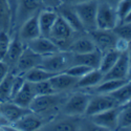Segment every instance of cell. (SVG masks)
<instances>
[{"mask_svg": "<svg viewBox=\"0 0 131 131\" xmlns=\"http://www.w3.org/2000/svg\"><path fill=\"white\" fill-rule=\"evenodd\" d=\"M72 65V52L68 50H59L47 56H43L39 66L50 72L59 73L66 70Z\"/></svg>", "mask_w": 131, "mask_h": 131, "instance_id": "6da1fadb", "label": "cell"}, {"mask_svg": "<svg viewBox=\"0 0 131 131\" xmlns=\"http://www.w3.org/2000/svg\"><path fill=\"white\" fill-rule=\"evenodd\" d=\"M60 92L46 94V95H37L31 104L29 105V110L36 114H45L50 111H53L62 106L67 96H63Z\"/></svg>", "mask_w": 131, "mask_h": 131, "instance_id": "7a4b0ae2", "label": "cell"}, {"mask_svg": "<svg viewBox=\"0 0 131 131\" xmlns=\"http://www.w3.org/2000/svg\"><path fill=\"white\" fill-rule=\"evenodd\" d=\"M97 4H99L97 0H87L75 5H71L77 13L85 30L92 31L96 29Z\"/></svg>", "mask_w": 131, "mask_h": 131, "instance_id": "3957f363", "label": "cell"}, {"mask_svg": "<svg viewBox=\"0 0 131 131\" xmlns=\"http://www.w3.org/2000/svg\"><path fill=\"white\" fill-rule=\"evenodd\" d=\"M90 96L89 93L85 92H74L70 94L62 105V112L71 117L85 114Z\"/></svg>", "mask_w": 131, "mask_h": 131, "instance_id": "277c9868", "label": "cell"}, {"mask_svg": "<svg viewBox=\"0 0 131 131\" xmlns=\"http://www.w3.org/2000/svg\"><path fill=\"white\" fill-rule=\"evenodd\" d=\"M42 6L40 0H17L14 14V26L19 27L24 21L37 15Z\"/></svg>", "mask_w": 131, "mask_h": 131, "instance_id": "5b68a950", "label": "cell"}, {"mask_svg": "<svg viewBox=\"0 0 131 131\" xmlns=\"http://www.w3.org/2000/svg\"><path fill=\"white\" fill-rule=\"evenodd\" d=\"M116 9L108 2H100L96 10V28L99 29H113L118 23Z\"/></svg>", "mask_w": 131, "mask_h": 131, "instance_id": "8992f818", "label": "cell"}, {"mask_svg": "<svg viewBox=\"0 0 131 131\" xmlns=\"http://www.w3.org/2000/svg\"><path fill=\"white\" fill-rule=\"evenodd\" d=\"M73 34V30L68 25V23L65 21L60 15H58L56 21L50 29L48 38L51 39L61 49V45H67V48L69 46V39L71 38Z\"/></svg>", "mask_w": 131, "mask_h": 131, "instance_id": "52a82bcc", "label": "cell"}, {"mask_svg": "<svg viewBox=\"0 0 131 131\" xmlns=\"http://www.w3.org/2000/svg\"><path fill=\"white\" fill-rule=\"evenodd\" d=\"M117 106H121V105L110 94L96 93L95 95L90 96V100L85 111V114H87L88 116H91V115L106 111L108 109H111Z\"/></svg>", "mask_w": 131, "mask_h": 131, "instance_id": "ba28073f", "label": "cell"}, {"mask_svg": "<svg viewBox=\"0 0 131 131\" xmlns=\"http://www.w3.org/2000/svg\"><path fill=\"white\" fill-rule=\"evenodd\" d=\"M122 106H117L111 109H108L106 111L96 113L91 115L92 123L99 128L106 130H115L117 129L118 124V114L121 111Z\"/></svg>", "mask_w": 131, "mask_h": 131, "instance_id": "9c48e42d", "label": "cell"}, {"mask_svg": "<svg viewBox=\"0 0 131 131\" xmlns=\"http://www.w3.org/2000/svg\"><path fill=\"white\" fill-rule=\"evenodd\" d=\"M41 61H42V56L34 52L27 46H25L23 52L21 53L19 60L17 61L16 65L10 71L15 74H23L27 70L39 66Z\"/></svg>", "mask_w": 131, "mask_h": 131, "instance_id": "30bf717a", "label": "cell"}, {"mask_svg": "<svg viewBox=\"0 0 131 131\" xmlns=\"http://www.w3.org/2000/svg\"><path fill=\"white\" fill-rule=\"evenodd\" d=\"M90 32V38L95 44L96 48L105 52L114 48L115 41L117 39L116 35L113 32L112 29H99L96 28Z\"/></svg>", "mask_w": 131, "mask_h": 131, "instance_id": "8fae6325", "label": "cell"}, {"mask_svg": "<svg viewBox=\"0 0 131 131\" xmlns=\"http://www.w3.org/2000/svg\"><path fill=\"white\" fill-rule=\"evenodd\" d=\"M25 45L30 50L40 54L42 57L61 50L59 46L51 39H49L48 37H43V36H40L34 40L28 41L27 43H25Z\"/></svg>", "mask_w": 131, "mask_h": 131, "instance_id": "7c38bea8", "label": "cell"}, {"mask_svg": "<svg viewBox=\"0 0 131 131\" xmlns=\"http://www.w3.org/2000/svg\"><path fill=\"white\" fill-rule=\"evenodd\" d=\"M17 35L20 38V40L24 43H27L30 40H34L40 37L41 32H40V27H39V22H38V14L30 17L26 21H24L18 27Z\"/></svg>", "mask_w": 131, "mask_h": 131, "instance_id": "4fadbf2b", "label": "cell"}, {"mask_svg": "<svg viewBox=\"0 0 131 131\" xmlns=\"http://www.w3.org/2000/svg\"><path fill=\"white\" fill-rule=\"evenodd\" d=\"M79 78L72 77L66 72H59L49 79V83L56 92H65L77 87Z\"/></svg>", "mask_w": 131, "mask_h": 131, "instance_id": "5bb4252c", "label": "cell"}, {"mask_svg": "<svg viewBox=\"0 0 131 131\" xmlns=\"http://www.w3.org/2000/svg\"><path fill=\"white\" fill-rule=\"evenodd\" d=\"M25 46H26L25 43L20 40L18 35L10 38V42H9L7 51L3 58V61L9 66L10 70L14 68V66L16 65L17 61L19 60V58L21 56V53L23 52Z\"/></svg>", "mask_w": 131, "mask_h": 131, "instance_id": "9a60e30c", "label": "cell"}, {"mask_svg": "<svg viewBox=\"0 0 131 131\" xmlns=\"http://www.w3.org/2000/svg\"><path fill=\"white\" fill-rule=\"evenodd\" d=\"M0 112L13 125L20 117H22L23 115L30 112V110L28 108H23V107L15 104L10 100H8V101H4V102L0 103Z\"/></svg>", "mask_w": 131, "mask_h": 131, "instance_id": "2e32d148", "label": "cell"}, {"mask_svg": "<svg viewBox=\"0 0 131 131\" xmlns=\"http://www.w3.org/2000/svg\"><path fill=\"white\" fill-rule=\"evenodd\" d=\"M57 9L53 8H41L40 12L38 13V22L40 27L41 36L43 37H48L50 29L58 17Z\"/></svg>", "mask_w": 131, "mask_h": 131, "instance_id": "e0dca14e", "label": "cell"}, {"mask_svg": "<svg viewBox=\"0 0 131 131\" xmlns=\"http://www.w3.org/2000/svg\"><path fill=\"white\" fill-rule=\"evenodd\" d=\"M44 125L42 117L39 116V114H36L34 112H28L27 114L20 117L18 121H16L13 124V127L16 130L21 131H32L41 129Z\"/></svg>", "mask_w": 131, "mask_h": 131, "instance_id": "ac0fdd59", "label": "cell"}, {"mask_svg": "<svg viewBox=\"0 0 131 131\" xmlns=\"http://www.w3.org/2000/svg\"><path fill=\"white\" fill-rule=\"evenodd\" d=\"M36 96L37 95H36V92L34 89V84L25 80L23 86L21 87L20 90L14 95V97L10 101L23 108L29 109V105L31 104L32 100H34Z\"/></svg>", "mask_w": 131, "mask_h": 131, "instance_id": "d6986e66", "label": "cell"}, {"mask_svg": "<svg viewBox=\"0 0 131 131\" xmlns=\"http://www.w3.org/2000/svg\"><path fill=\"white\" fill-rule=\"evenodd\" d=\"M57 12L68 23V25L71 27V29L73 31L81 32V31L85 30L80 19H79V17H78V15H77V13H75V10L73 9V7L71 5H67V4L62 3L57 8Z\"/></svg>", "mask_w": 131, "mask_h": 131, "instance_id": "ffe728a7", "label": "cell"}, {"mask_svg": "<svg viewBox=\"0 0 131 131\" xmlns=\"http://www.w3.org/2000/svg\"><path fill=\"white\" fill-rule=\"evenodd\" d=\"M129 67V60L127 52H123L119 54V57L115 64L112 66V68L109 70L106 74H104L103 80H109V79H126L127 71Z\"/></svg>", "mask_w": 131, "mask_h": 131, "instance_id": "44dd1931", "label": "cell"}, {"mask_svg": "<svg viewBox=\"0 0 131 131\" xmlns=\"http://www.w3.org/2000/svg\"><path fill=\"white\" fill-rule=\"evenodd\" d=\"M103 52L99 49H95L86 53H72V65L82 64L89 66L91 68H99Z\"/></svg>", "mask_w": 131, "mask_h": 131, "instance_id": "7402d4cb", "label": "cell"}, {"mask_svg": "<svg viewBox=\"0 0 131 131\" xmlns=\"http://www.w3.org/2000/svg\"><path fill=\"white\" fill-rule=\"evenodd\" d=\"M14 26V16L7 0H0V30L10 34Z\"/></svg>", "mask_w": 131, "mask_h": 131, "instance_id": "603a6c76", "label": "cell"}, {"mask_svg": "<svg viewBox=\"0 0 131 131\" xmlns=\"http://www.w3.org/2000/svg\"><path fill=\"white\" fill-rule=\"evenodd\" d=\"M104 74L100 71L99 68H93L85 75L81 77L77 83L78 88H91L96 86L103 81Z\"/></svg>", "mask_w": 131, "mask_h": 131, "instance_id": "cb8c5ba5", "label": "cell"}, {"mask_svg": "<svg viewBox=\"0 0 131 131\" xmlns=\"http://www.w3.org/2000/svg\"><path fill=\"white\" fill-rule=\"evenodd\" d=\"M97 49L91 38H79L70 42V44L67 48L68 51L72 53H86Z\"/></svg>", "mask_w": 131, "mask_h": 131, "instance_id": "d4e9b609", "label": "cell"}, {"mask_svg": "<svg viewBox=\"0 0 131 131\" xmlns=\"http://www.w3.org/2000/svg\"><path fill=\"white\" fill-rule=\"evenodd\" d=\"M128 80L127 79H109L103 80L100 84L94 86V92L95 93H103L109 94L116 89H118L122 85H124Z\"/></svg>", "mask_w": 131, "mask_h": 131, "instance_id": "484cf974", "label": "cell"}, {"mask_svg": "<svg viewBox=\"0 0 131 131\" xmlns=\"http://www.w3.org/2000/svg\"><path fill=\"white\" fill-rule=\"evenodd\" d=\"M54 74H57V73L50 72V71L42 68L40 66H37V67H34V68L27 70L22 75L24 77V79L26 81L31 82V83H37V82H41V81L49 80L51 77H53Z\"/></svg>", "mask_w": 131, "mask_h": 131, "instance_id": "4316f807", "label": "cell"}, {"mask_svg": "<svg viewBox=\"0 0 131 131\" xmlns=\"http://www.w3.org/2000/svg\"><path fill=\"white\" fill-rule=\"evenodd\" d=\"M119 54L121 53H119L118 51H116L114 48L103 52L102 59H101V62H100V66H99V69L103 74H106L112 68V66L117 61Z\"/></svg>", "mask_w": 131, "mask_h": 131, "instance_id": "83f0119b", "label": "cell"}, {"mask_svg": "<svg viewBox=\"0 0 131 131\" xmlns=\"http://www.w3.org/2000/svg\"><path fill=\"white\" fill-rule=\"evenodd\" d=\"M113 99H115L117 101V103L124 106L127 104V102L131 99V81H127L124 85H122L118 89H116L115 91L109 93Z\"/></svg>", "mask_w": 131, "mask_h": 131, "instance_id": "f1b7e54d", "label": "cell"}, {"mask_svg": "<svg viewBox=\"0 0 131 131\" xmlns=\"http://www.w3.org/2000/svg\"><path fill=\"white\" fill-rule=\"evenodd\" d=\"M15 77V73L9 71L6 77L0 82V100L1 102L10 100V92H12V84Z\"/></svg>", "mask_w": 131, "mask_h": 131, "instance_id": "f546056e", "label": "cell"}, {"mask_svg": "<svg viewBox=\"0 0 131 131\" xmlns=\"http://www.w3.org/2000/svg\"><path fill=\"white\" fill-rule=\"evenodd\" d=\"M41 129L44 130H56V131H69V130H78V126L74 122H69L67 119H61L57 122H51L44 124Z\"/></svg>", "mask_w": 131, "mask_h": 131, "instance_id": "4dcf8cb0", "label": "cell"}, {"mask_svg": "<svg viewBox=\"0 0 131 131\" xmlns=\"http://www.w3.org/2000/svg\"><path fill=\"white\" fill-rule=\"evenodd\" d=\"M131 127V107L122 106L118 114V124L117 128H127Z\"/></svg>", "mask_w": 131, "mask_h": 131, "instance_id": "1f68e13d", "label": "cell"}, {"mask_svg": "<svg viewBox=\"0 0 131 131\" xmlns=\"http://www.w3.org/2000/svg\"><path fill=\"white\" fill-rule=\"evenodd\" d=\"M117 38H123L131 42V23L121 22V24H116V26L112 29Z\"/></svg>", "mask_w": 131, "mask_h": 131, "instance_id": "d6a6232c", "label": "cell"}, {"mask_svg": "<svg viewBox=\"0 0 131 131\" xmlns=\"http://www.w3.org/2000/svg\"><path fill=\"white\" fill-rule=\"evenodd\" d=\"M91 69V67L89 66H86V65H82V64H73L71 65V66H69L65 71L63 72H66L70 75H72V77H75V78H81L83 77V75H85L87 72H89Z\"/></svg>", "mask_w": 131, "mask_h": 131, "instance_id": "836d02e7", "label": "cell"}, {"mask_svg": "<svg viewBox=\"0 0 131 131\" xmlns=\"http://www.w3.org/2000/svg\"><path fill=\"white\" fill-rule=\"evenodd\" d=\"M32 84H34V89H35L36 95H46V94L56 93V91L53 90L52 86L49 83V80L32 83Z\"/></svg>", "mask_w": 131, "mask_h": 131, "instance_id": "e575fe53", "label": "cell"}, {"mask_svg": "<svg viewBox=\"0 0 131 131\" xmlns=\"http://www.w3.org/2000/svg\"><path fill=\"white\" fill-rule=\"evenodd\" d=\"M115 9H116L118 20L122 22L131 10V0H119Z\"/></svg>", "mask_w": 131, "mask_h": 131, "instance_id": "d590c367", "label": "cell"}, {"mask_svg": "<svg viewBox=\"0 0 131 131\" xmlns=\"http://www.w3.org/2000/svg\"><path fill=\"white\" fill-rule=\"evenodd\" d=\"M130 48V41L123 39V38H117L114 44V49L116 51H118L119 53L123 52H127Z\"/></svg>", "mask_w": 131, "mask_h": 131, "instance_id": "8d00e7d4", "label": "cell"}, {"mask_svg": "<svg viewBox=\"0 0 131 131\" xmlns=\"http://www.w3.org/2000/svg\"><path fill=\"white\" fill-rule=\"evenodd\" d=\"M41 3L45 8L57 9L62 4V0H41Z\"/></svg>", "mask_w": 131, "mask_h": 131, "instance_id": "74e56055", "label": "cell"}, {"mask_svg": "<svg viewBox=\"0 0 131 131\" xmlns=\"http://www.w3.org/2000/svg\"><path fill=\"white\" fill-rule=\"evenodd\" d=\"M9 71H10V68L8 65L3 60H0V82L6 77V74Z\"/></svg>", "mask_w": 131, "mask_h": 131, "instance_id": "f35d334b", "label": "cell"}, {"mask_svg": "<svg viewBox=\"0 0 131 131\" xmlns=\"http://www.w3.org/2000/svg\"><path fill=\"white\" fill-rule=\"evenodd\" d=\"M84 1H87V0H62V3L67 4V5H75Z\"/></svg>", "mask_w": 131, "mask_h": 131, "instance_id": "ab89813d", "label": "cell"}, {"mask_svg": "<svg viewBox=\"0 0 131 131\" xmlns=\"http://www.w3.org/2000/svg\"><path fill=\"white\" fill-rule=\"evenodd\" d=\"M8 3H9V6L12 8V12H13V16L15 14V9H16V4H17V0H7Z\"/></svg>", "mask_w": 131, "mask_h": 131, "instance_id": "60d3db41", "label": "cell"}, {"mask_svg": "<svg viewBox=\"0 0 131 131\" xmlns=\"http://www.w3.org/2000/svg\"><path fill=\"white\" fill-rule=\"evenodd\" d=\"M122 22H126V23H131V10L129 12V14L125 17V19L122 21Z\"/></svg>", "mask_w": 131, "mask_h": 131, "instance_id": "b9f144b4", "label": "cell"}, {"mask_svg": "<svg viewBox=\"0 0 131 131\" xmlns=\"http://www.w3.org/2000/svg\"><path fill=\"white\" fill-rule=\"evenodd\" d=\"M126 79L128 81H131V64H129V67H128V71H127V77Z\"/></svg>", "mask_w": 131, "mask_h": 131, "instance_id": "7bdbcfd3", "label": "cell"}, {"mask_svg": "<svg viewBox=\"0 0 131 131\" xmlns=\"http://www.w3.org/2000/svg\"><path fill=\"white\" fill-rule=\"evenodd\" d=\"M127 56H128V60H129V64H131V47L129 48V50L127 51Z\"/></svg>", "mask_w": 131, "mask_h": 131, "instance_id": "ee69618b", "label": "cell"}, {"mask_svg": "<svg viewBox=\"0 0 131 131\" xmlns=\"http://www.w3.org/2000/svg\"><path fill=\"white\" fill-rule=\"evenodd\" d=\"M0 103H1V100H0Z\"/></svg>", "mask_w": 131, "mask_h": 131, "instance_id": "f6af8a7d", "label": "cell"}, {"mask_svg": "<svg viewBox=\"0 0 131 131\" xmlns=\"http://www.w3.org/2000/svg\"><path fill=\"white\" fill-rule=\"evenodd\" d=\"M40 1H41V0H40Z\"/></svg>", "mask_w": 131, "mask_h": 131, "instance_id": "bcb514c9", "label": "cell"}]
</instances>
